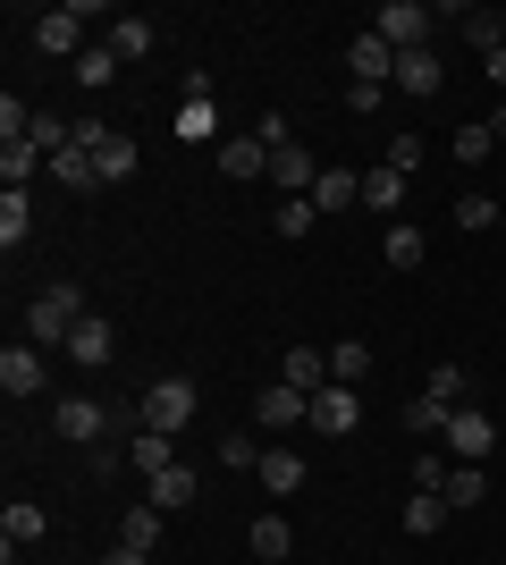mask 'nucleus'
Wrapping results in <instances>:
<instances>
[{"label": "nucleus", "mask_w": 506, "mask_h": 565, "mask_svg": "<svg viewBox=\"0 0 506 565\" xmlns=\"http://www.w3.org/2000/svg\"><path fill=\"white\" fill-rule=\"evenodd\" d=\"M498 228H506V203H498Z\"/></svg>", "instance_id": "09e8293b"}, {"label": "nucleus", "mask_w": 506, "mask_h": 565, "mask_svg": "<svg viewBox=\"0 0 506 565\" xmlns=\"http://www.w3.org/2000/svg\"><path fill=\"white\" fill-rule=\"evenodd\" d=\"M372 34H380L388 51H431L422 43V34H431V9H422V0H380V9H372Z\"/></svg>", "instance_id": "7ed1b4c3"}, {"label": "nucleus", "mask_w": 506, "mask_h": 565, "mask_svg": "<svg viewBox=\"0 0 506 565\" xmlns=\"http://www.w3.org/2000/svg\"><path fill=\"white\" fill-rule=\"evenodd\" d=\"M313 430H330V439H346V430H363V405H355V388H321L313 397Z\"/></svg>", "instance_id": "1a4fd4ad"}, {"label": "nucleus", "mask_w": 506, "mask_h": 565, "mask_svg": "<svg viewBox=\"0 0 506 565\" xmlns=\"http://www.w3.org/2000/svg\"><path fill=\"white\" fill-rule=\"evenodd\" d=\"M25 236H34V203H25V194H0V254H18Z\"/></svg>", "instance_id": "a878e982"}, {"label": "nucleus", "mask_w": 506, "mask_h": 565, "mask_svg": "<svg viewBox=\"0 0 506 565\" xmlns=\"http://www.w3.org/2000/svg\"><path fill=\"white\" fill-rule=\"evenodd\" d=\"M448 472H456V456H448V448H422V465H413V490H448Z\"/></svg>", "instance_id": "4c0bfd02"}, {"label": "nucleus", "mask_w": 506, "mask_h": 565, "mask_svg": "<svg viewBox=\"0 0 506 565\" xmlns=\"http://www.w3.org/2000/svg\"><path fill=\"white\" fill-rule=\"evenodd\" d=\"M448 414H456V405H439V397H413V405H406V430H422V448H431V439H448Z\"/></svg>", "instance_id": "c756f323"}, {"label": "nucleus", "mask_w": 506, "mask_h": 565, "mask_svg": "<svg viewBox=\"0 0 506 565\" xmlns=\"http://www.w3.org/2000/svg\"><path fill=\"white\" fill-rule=\"evenodd\" d=\"M489 143H498L489 118H473V127H456V161H489Z\"/></svg>", "instance_id": "58836bf2"}, {"label": "nucleus", "mask_w": 506, "mask_h": 565, "mask_svg": "<svg viewBox=\"0 0 506 565\" xmlns=\"http://www.w3.org/2000/svg\"><path fill=\"white\" fill-rule=\"evenodd\" d=\"M313 203H321V220H330V212H346V203H363V178H355V169H321Z\"/></svg>", "instance_id": "aec40b11"}, {"label": "nucleus", "mask_w": 506, "mask_h": 565, "mask_svg": "<svg viewBox=\"0 0 506 565\" xmlns=\"http://www.w3.org/2000/svg\"><path fill=\"white\" fill-rule=\"evenodd\" d=\"M34 43L43 51H60V60H76V51H85V9H43V18H34Z\"/></svg>", "instance_id": "6e6552de"}, {"label": "nucleus", "mask_w": 506, "mask_h": 565, "mask_svg": "<svg viewBox=\"0 0 506 565\" xmlns=\"http://www.w3.org/2000/svg\"><path fill=\"white\" fill-rule=\"evenodd\" d=\"M380 254H388V270H422V228H406V220H397V228L380 236Z\"/></svg>", "instance_id": "c85d7f7f"}, {"label": "nucleus", "mask_w": 506, "mask_h": 565, "mask_svg": "<svg viewBox=\"0 0 506 565\" xmlns=\"http://www.w3.org/2000/svg\"><path fill=\"white\" fill-rule=\"evenodd\" d=\"M254 423H262V430H295V423H313V397L288 388V380H270L262 397H254Z\"/></svg>", "instance_id": "0eeeda50"}, {"label": "nucleus", "mask_w": 506, "mask_h": 565, "mask_svg": "<svg viewBox=\"0 0 506 565\" xmlns=\"http://www.w3.org/2000/svg\"><path fill=\"white\" fill-rule=\"evenodd\" d=\"M34 169H51V152H34V143H0V194H25V178H34Z\"/></svg>", "instance_id": "dca6fc26"}, {"label": "nucleus", "mask_w": 506, "mask_h": 565, "mask_svg": "<svg viewBox=\"0 0 506 565\" xmlns=\"http://www.w3.org/2000/svg\"><path fill=\"white\" fill-rule=\"evenodd\" d=\"M489 136H498V143H506V102H498V110H489Z\"/></svg>", "instance_id": "49530a36"}, {"label": "nucleus", "mask_w": 506, "mask_h": 565, "mask_svg": "<svg viewBox=\"0 0 506 565\" xmlns=\"http://www.w3.org/2000/svg\"><path fill=\"white\" fill-rule=\"evenodd\" d=\"M194 405H203V388H194L186 372H169V380H152V388H144L136 414H144V430H169V439H177V430L194 423Z\"/></svg>", "instance_id": "f257e3e1"}, {"label": "nucleus", "mask_w": 506, "mask_h": 565, "mask_svg": "<svg viewBox=\"0 0 506 565\" xmlns=\"http://www.w3.org/2000/svg\"><path fill=\"white\" fill-rule=\"evenodd\" d=\"M448 76H439V51H397V85L388 94H413V102H431Z\"/></svg>", "instance_id": "9d476101"}, {"label": "nucleus", "mask_w": 506, "mask_h": 565, "mask_svg": "<svg viewBox=\"0 0 506 565\" xmlns=\"http://www.w3.org/2000/svg\"><path fill=\"white\" fill-rule=\"evenodd\" d=\"M177 136H186V143L212 136V76H186V102H177Z\"/></svg>", "instance_id": "2eb2a0df"}, {"label": "nucleus", "mask_w": 506, "mask_h": 565, "mask_svg": "<svg viewBox=\"0 0 506 565\" xmlns=\"http://www.w3.org/2000/svg\"><path fill=\"white\" fill-rule=\"evenodd\" d=\"M68 136H76V118H60V110H34V127H25V143H34V152H60Z\"/></svg>", "instance_id": "c9c22d12"}, {"label": "nucleus", "mask_w": 506, "mask_h": 565, "mask_svg": "<svg viewBox=\"0 0 506 565\" xmlns=\"http://www.w3.org/2000/svg\"><path fill=\"white\" fill-rule=\"evenodd\" d=\"M152 507H161V515L194 507V465H169V472H152Z\"/></svg>", "instance_id": "5701e85b"}, {"label": "nucleus", "mask_w": 506, "mask_h": 565, "mask_svg": "<svg viewBox=\"0 0 506 565\" xmlns=\"http://www.w3.org/2000/svg\"><path fill=\"white\" fill-rule=\"evenodd\" d=\"M110 51H119V60H144L152 51V18H110Z\"/></svg>", "instance_id": "72a5a7b5"}, {"label": "nucleus", "mask_w": 506, "mask_h": 565, "mask_svg": "<svg viewBox=\"0 0 506 565\" xmlns=\"http://www.w3.org/2000/svg\"><path fill=\"white\" fill-rule=\"evenodd\" d=\"M363 372H372V347H363V338H346V347H330V380H337V388H355Z\"/></svg>", "instance_id": "473e14b6"}, {"label": "nucleus", "mask_w": 506, "mask_h": 565, "mask_svg": "<svg viewBox=\"0 0 506 565\" xmlns=\"http://www.w3.org/2000/svg\"><path fill=\"white\" fill-rule=\"evenodd\" d=\"M119 541H127V548H144V557H152V548H161V507H127Z\"/></svg>", "instance_id": "7c9ffc66"}, {"label": "nucleus", "mask_w": 506, "mask_h": 565, "mask_svg": "<svg viewBox=\"0 0 506 565\" xmlns=\"http://www.w3.org/2000/svg\"><path fill=\"white\" fill-rule=\"evenodd\" d=\"M43 380H51L43 347H9V354H0V388H9V397H34Z\"/></svg>", "instance_id": "9b49d317"}, {"label": "nucleus", "mask_w": 506, "mask_h": 565, "mask_svg": "<svg viewBox=\"0 0 506 565\" xmlns=\"http://www.w3.org/2000/svg\"><path fill=\"white\" fill-rule=\"evenodd\" d=\"M448 515H456V507H448L439 490H413V498H406V532H413V541H431Z\"/></svg>", "instance_id": "412c9836"}, {"label": "nucleus", "mask_w": 506, "mask_h": 565, "mask_svg": "<svg viewBox=\"0 0 506 565\" xmlns=\"http://www.w3.org/2000/svg\"><path fill=\"white\" fill-rule=\"evenodd\" d=\"M489 448H498L489 414H482V405H456V414H448V456H456V465H482Z\"/></svg>", "instance_id": "423d86ee"}, {"label": "nucleus", "mask_w": 506, "mask_h": 565, "mask_svg": "<svg viewBox=\"0 0 506 565\" xmlns=\"http://www.w3.org/2000/svg\"><path fill=\"white\" fill-rule=\"evenodd\" d=\"M51 430H60V439H76V448H101L110 405H101V397H60V405H51Z\"/></svg>", "instance_id": "39448f33"}, {"label": "nucleus", "mask_w": 506, "mask_h": 565, "mask_svg": "<svg viewBox=\"0 0 506 565\" xmlns=\"http://www.w3.org/2000/svg\"><path fill=\"white\" fill-rule=\"evenodd\" d=\"M219 465H262V448H254V439H245V430H219Z\"/></svg>", "instance_id": "a19ab883"}, {"label": "nucleus", "mask_w": 506, "mask_h": 565, "mask_svg": "<svg viewBox=\"0 0 506 565\" xmlns=\"http://www.w3.org/2000/svg\"><path fill=\"white\" fill-rule=\"evenodd\" d=\"M127 456H136V472L152 481V472L177 465V439H169V430H136V448H127Z\"/></svg>", "instance_id": "393cba45"}, {"label": "nucleus", "mask_w": 506, "mask_h": 565, "mask_svg": "<svg viewBox=\"0 0 506 565\" xmlns=\"http://www.w3.org/2000/svg\"><path fill=\"white\" fill-rule=\"evenodd\" d=\"M482 68H489V85H506V43H489V51H482Z\"/></svg>", "instance_id": "c03bdc74"}, {"label": "nucleus", "mask_w": 506, "mask_h": 565, "mask_svg": "<svg viewBox=\"0 0 506 565\" xmlns=\"http://www.w3.org/2000/svg\"><path fill=\"white\" fill-rule=\"evenodd\" d=\"M101 565H152V557H144V548H127V541H119V548H110Z\"/></svg>", "instance_id": "a18cd8bd"}, {"label": "nucleus", "mask_w": 506, "mask_h": 565, "mask_svg": "<svg viewBox=\"0 0 506 565\" xmlns=\"http://www.w3.org/2000/svg\"><path fill=\"white\" fill-rule=\"evenodd\" d=\"M380 169H397V178H413V169H422V136H397L380 152Z\"/></svg>", "instance_id": "ea45409f"}, {"label": "nucleus", "mask_w": 506, "mask_h": 565, "mask_svg": "<svg viewBox=\"0 0 506 565\" xmlns=\"http://www.w3.org/2000/svg\"><path fill=\"white\" fill-rule=\"evenodd\" d=\"M288 388L321 397V388H330V354H321V347H288Z\"/></svg>", "instance_id": "a211bd4d"}, {"label": "nucleus", "mask_w": 506, "mask_h": 565, "mask_svg": "<svg viewBox=\"0 0 506 565\" xmlns=\"http://www.w3.org/2000/svg\"><path fill=\"white\" fill-rule=\"evenodd\" d=\"M498 43H506V9H498Z\"/></svg>", "instance_id": "de8ad7c7"}, {"label": "nucleus", "mask_w": 506, "mask_h": 565, "mask_svg": "<svg viewBox=\"0 0 506 565\" xmlns=\"http://www.w3.org/2000/svg\"><path fill=\"white\" fill-rule=\"evenodd\" d=\"M76 321H85V296H76V287H43V296H34V305H25V347H68V330Z\"/></svg>", "instance_id": "f03ea898"}, {"label": "nucleus", "mask_w": 506, "mask_h": 565, "mask_svg": "<svg viewBox=\"0 0 506 565\" xmlns=\"http://www.w3.org/2000/svg\"><path fill=\"white\" fill-rule=\"evenodd\" d=\"M456 228H498V203H489V194H464V203H456Z\"/></svg>", "instance_id": "79ce46f5"}, {"label": "nucleus", "mask_w": 506, "mask_h": 565, "mask_svg": "<svg viewBox=\"0 0 506 565\" xmlns=\"http://www.w3.org/2000/svg\"><path fill=\"white\" fill-rule=\"evenodd\" d=\"M0 532H9V548H25V541H43V532H51V515L34 507V498H9V515H0Z\"/></svg>", "instance_id": "6ab92c4d"}, {"label": "nucleus", "mask_w": 506, "mask_h": 565, "mask_svg": "<svg viewBox=\"0 0 506 565\" xmlns=\"http://www.w3.org/2000/svg\"><path fill=\"white\" fill-rule=\"evenodd\" d=\"M346 68H355V85H363V94H388V85H397V51H388L380 34L363 25L355 43H346Z\"/></svg>", "instance_id": "20e7f679"}, {"label": "nucleus", "mask_w": 506, "mask_h": 565, "mask_svg": "<svg viewBox=\"0 0 506 565\" xmlns=\"http://www.w3.org/2000/svg\"><path fill=\"white\" fill-rule=\"evenodd\" d=\"M270 178H279V203H288V194H313L321 186V161L304 152V143H288V152H270Z\"/></svg>", "instance_id": "f8f14e48"}, {"label": "nucleus", "mask_w": 506, "mask_h": 565, "mask_svg": "<svg viewBox=\"0 0 506 565\" xmlns=\"http://www.w3.org/2000/svg\"><path fill=\"white\" fill-rule=\"evenodd\" d=\"M76 76H85V94L110 85V76H119V51H110V43H85V51H76Z\"/></svg>", "instance_id": "f704fd0d"}, {"label": "nucleus", "mask_w": 506, "mask_h": 565, "mask_svg": "<svg viewBox=\"0 0 506 565\" xmlns=\"http://www.w3.org/2000/svg\"><path fill=\"white\" fill-rule=\"evenodd\" d=\"M245 541H254V557H262V565H288V515H254V532H245Z\"/></svg>", "instance_id": "b1692460"}, {"label": "nucleus", "mask_w": 506, "mask_h": 565, "mask_svg": "<svg viewBox=\"0 0 506 565\" xmlns=\"http://www.w3.org/2000/svg\"><path fill=\"white\" fill-rule=\"evenodd\" d=\"M406 203V178L397 169H363V212H397Z\"/></svg>", "instance_id": "cd10ccee"}, {"label": "nucleus", "mask_w": 506, "mask_h": 565, "mask_svg": "<svg viewBox=\"0 0 506 565\" xmlns=\"http://www.w3.org/2000/svg\"><path fill=\"white\" fill-rule=\"evenodd\" d=\"M254 472H262L270 498H295V490H304V456H295V448H262V465H254Z\"/></svg>", "instance_id": "4468645a"}, {"label": "nucleus", "mask_w": 506, "mask_h": 565, "mask_svg": "<svg viewBox=\"0 0 506 565\" xmlns=\"http://www.w3.org/2000/svg\"><path fill=\"white\" fill-rule=\"evenodd\" d=\"M219 169H228V178H270V143L262 136H228L219 143Z\"/></svg>", "instance_id": "f3484780"}, {"label": "nucleus", "mask_w": 506, "mask_h": 565, "mask_svg": "<svg viewBox=\"0 0 506 565\" xmlns=\"http://www.w3.org/2000/svg\"><path fill=\"white\" fill-rule=\"evenodd\" d=\"M321 228V203L313 194H288V203H279V236H313Z\"/></svg>", "instance_id": "e433bc0d"}, {"label": "nucleus", "mask_w": 506, "mask_h": 565, "mask_svg": "<svg viewBox=\"0 0 506 565\" xmlns=\"http://www.w3.org/2000/svg\"><path fill=\"white\" fill-rule=\"evenodd\" d=\"M422 397H439V405H473V372H464V363H431Z\"/></svg>", "instance_id": "4be33fe9"}, {"label": "nucleus", "mask_w": 506, "mask_h": 565, "mask_svg": "<svg viewBox=\"0 0 506 565\" xmlns=\"http://www.w3.org/2000/svg\"><path fill=\"white\" fill-rule=\"evenodd\" d=\"M439 498H448V507H482V498H489V472H482V465H456Z\"/></svg>", "instance_id": "2f4dec72"}, {"label": "nucleus", "mask_w": 506, "mask_h": 565, "mask_svg": "<svg viewBox=\"0 0 506 565\" xmlns=\"http://www.w3.org/2000/svg\"><path fill=\"white\" fill-rule=\"evenodd\" d=\"M110 347H119V330H110V321H101V312H85V321H76L68 330V363H110Z\"/></svg>", "instance_id": "ddd939ff"}, {"label": "nucleus", "mask_w": 506, "mask_h": 565, "mask_svg": "<svg viewBox=\"0 0 506 565\" xmlns=\"http://www.w3.org/2000/svg\"><path fill=\"white\" fill-rule=\"evenodd\" d=\"M94 169H101V186L136 178V143H127V136H101V143H94Z\"/></svg>", "instance_id": "bb28decb"}, {"label": "nucleus", "mask_w": 506, "mask_h": 565, "mask_svg": "<svg viewBox=\"0 0 506 565\" xmlns=\"http://www.w3.org/2000/svg\"><path fill=\"white\" fill-rule=\"evenodd\" d=\"M25 127H34V110H25V102H18V94H0V143H18V136H25Z\"/></svg>", "instance_id": "37998d69"}]
</instances>
